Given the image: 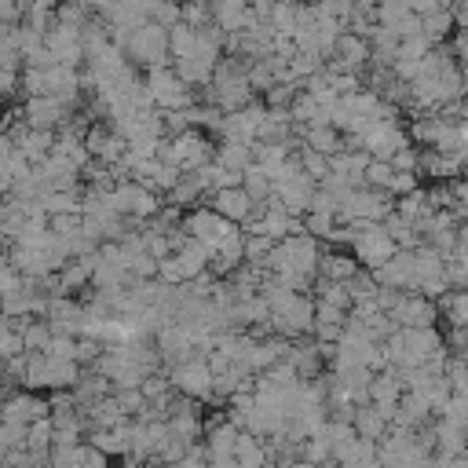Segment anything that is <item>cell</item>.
<instances>
[{"label":"cell","mask_w":468,"mask_h":468,"mask_svg":"<svg viewBox=\"0 0 468 468\" xmlns=\"http://www.w3.org/2000/svg\"><path fill=\"white\" fill-rule=\"evenodd\" d=\"M124 55L135 58V66L143 69H157V66H172V48H168V29L157 22H143L135 29H128V44Z\"/></svg>","instance_id":"6da1fadb"},{"label":"cell","mask_w":468,"mask_h":468,"mask_svg":"<svg viewBox=\"0 0 468 468\" xmlns=\"http://www.w3.org/2000/svg\"><path fill=\"white\" fill-rule=\"evenodd\" d=\"M351 230H355L351 252L362 263V271H380L399 252V245L391 241V234L384 230V223H362L358 219V223H351Z\"/></svg>","instance_id":"7a4b0ae2"},{"label":"cell","mask_w":468,"mask_h":468,"mask_svg":"<svg viewBox=\"0 0 468 468\" xmlns=\"http://www.w3.org/2000/svg\"><path fill=\"white\" fill-rule=\"evenodd\" d=\"M146 88L154 91V102H157V110H165V113H172V110H190V106H197V99H201L194 88H186V84L176 77L172 66L146 69Z\"/></svg>","instance_id":"3957f363"},{"label":"cell","mask_w":468,"mask_h":468,"mask_svg":"<svg viewBox=\"0 0 468 468\" xmlns=\"http://www.w3.org/2000/svg\"><path fill=\"white\" fill-rule=\"evenodd\" d=\"M172 377V388L183 395V399H194V402H212V369L205 358H190V362H179L168 369Z\"/></svg>","instance_id":"277c9868"},{"label":"cell","mask_w":468,"mask_h":468,"mask_svg":"<svg viewBox=\"0 0 468 468\" xmlns=\"http://www.w3.org/2000/svg\"><path fill=\"white\" fill-rule=\"evenodd\" d=\"M358 143H362V150L373 157V161H391L402 146H410L413 139L399 128V121H373L362 135H358Z\"/></svg>","instance_id":"5b68a950"},{"label":"cell","mask_w":468,"mask_h":468,"mask_svg":"<svg viewBox=\"0 0 468 468\" xmlns=\"http://www.w3.org/2000/svg\"><path fill=\"white\" fill-rule=\"evenodd\" d=\"M380 289H395V292H417L420 289V271H417V249L406 252L399 249L380 271H373Z\"/></svg>","instance_id":"8992f818"},{"label":"cell","mask_w":468,"mask_h":468,"mask_svg":"<svg viewBox=\"0 0 468 468\" xmlns=\"http://www.w3.org/2000/svg\"><path fill=\"white\" fill-rule=\"evenodd\" d=\"M183 230L194 238V241H201V245H208L212 252L223 245V238L234 230V223H227L219 212H212V208H190L186 216H183Z\"/></svg>","instance_id":"52a82bcc"},{"label":"cell","mask_w":468,"mask_h":468,"mask_svg":"<svg viewBox=\"0 0 468 468\" xmlns=\"http://www.w3.org/2000/svg\"><path fill=\"white\" fill-rule=\"evenodd\" d=\"M439 314H442V311H439L435 300H428V296H420V292H402L399 307L391 311V322H395L399 329H435Z\"/></svg>","instance_id":"ba28073f"},{"label":"cell","mask_w":468,"mask_h":468,"mask_svg":"<svg viewBox=\"0 0 468 468\" xmlns=\"http://www.w3.org/2000/svg\"><path fill=\"white\" fill-rule=\"evenodd\" d=\"M51 417V402L33 395V391H15L4 399V420H18V424H33Z\"/></svg>","instance_id":"9c48e42d"},{"label":"cell","mask_w":468,"mask_h":468,"mask_svg":"<svg viewBox=\"0 0 468 468\" xmlns=\"http://www.w3.org/2000/svg\"><path fill=\"white\" fill-rule=\"evenodd\" d=\"M252 197L245 194V186H234V190H219V194H212L208 197V208L212 212H219L227 223H234V227H245V219L252 216Z\"/></svg>","instance_id":"30bf717a"},{"label":"cell","mask_w":468,"mask_h":468,"mask_svg":"<svg viewBox=\"0 0 468 468\" xmlns=\"http://www.w3.org/2000/svg\"><path fill=\"white\" fill-rule=\"evenodd\" d=\"M358 271H362V263L355 260L351 249H329V245H325V252H322V260H318V278H322V282H340V285H347Z\"/></svg>","instance_id":"8fae6325"},{"label":"cell","mask_w":468,"mask_h":468,"mask_svg":"<svg viewBox=\"0 0 468 468\" xmlns=\"http://www.w3.org/2000/svg\"><path fill=\"white\" fill-rule=\"evenodd\" d=\"M212 22L230 37V33H245L256 26V15L249 4L241 0H223V4H212Z\"/></svg>","instance_id":"7c38bea8"},{"label":"cell","mask_w":468,"mask_h":468,"mask_svg":"<svg viewBox=\"0 0 468 468\" xmlns=\"http://www.w3.org/2000/svg\"><path fill=\"white\" fill-rule=\"evenodd\" d=\"M44 80H48V95L51 99H62V102H69V106H77V99H80V69H73V66H51V69H44Z\"/></svg>","instance_id":"4fadbf2b"},{"label":"cell","mask_w":468,"mask_h":468,"mask_svg":"<svg viewBox=\"0 0 468 468\" xmlns=\"http://www.w3.org/2000/svg\"><path fill=\"white\" fill-rule=\"evenodd\" d=\"M216 165H223L227 172L245 176V172L256 165V146L234 143V139H216Z\"/></svg>","instance_id":"5bb4252c"},{"label":"cell","mask_w":468,"mask_h":468,"mask_svg":"<svg viewBox=\"0 0 468 468\" xmlns=\"http://www.w3.org/2000/svg\"><path fill=\"white\" fill-rule=\"evenodd\" d=\"M234 461H238V468H271L267 439H260L252 431H241L238 435V446H234Z\"/></svg>","instance_id":"9a60e30c"},{"label":"cell","mask_w":468,"mask_h":468,"mask_svg":"<svg viewBox=\"0 0 468 468\" xmlns=\"http://www.w3.org/2000/svg\"><path fill=\"white\" fill-rule=\"evenodd\" d=\"M391 431V420L380 413V406H362L358 413H355V435L358 439H369V442H380L384 435Z\"/></svg>","instance_id":"2e32d148"},{"label":"cell","mask_w":468,"mask_h":468,"mask_svg":"<svg viewBox=\"0 0 468 468\" xmlns=\"http://www.w3.org/2000/svg\"><path fill=\"white\" fill-rule=\"evenodd\" d=\"M402 395H406V388H402V380H399L395 369L377 373L373 384H369V402H377V406H399Z\"/></svg>","instance_id":"e0dca14e"},{"label":"cell","mask_w":468,"mask_h":468,"mask_svg":"<svg viewBox=\"0 0 468 468\" xmlns=\"http://www.w3.org/2000/svg\"><path fill=\"white\" fill-rule=\"evenodd\" d=\"M241 186H245V194H249L256 205L274 197V179H271V176H267L260 165H252V168L245 172V183H241Z\"/></svg>","instance_id":"ac0fdd59"},{"label":"cell","mask_w":468,"mask_h":468,"mask_svg":"<svg viewBox=\"0 0 468 468\" xmlns=\"http://www.w3.org/2000/svg\"><path fill=\"white\" fill-rule=\"evenodd\" d=\"M300 165H303V172L322 186L329 176H333V165H329V157L325 154H318V150H311V146H300Z\"/></svg>","instance_id":"d6986e66"},{"label":"cell","mask_w":468,"mask_h":468,"mask_svg":"<svg viewBox=\"0 0 468 468\" xmlns=\"http://www.w3.org/2000/svg\"><path fill=\"white\" fill-rule=\"evenodd\" d=\"M26 439H29V424H18V420H4V428H0V446H4V453H11V450H22V446H26Z\"/></svg>","instance_id":"ffe728a7"},{"label":"cell","mask_w":468,"mask_h":468,"mask_svg":"<svg viewBox=\"0 0 468 468\" xmlns=\"http://www.w3.org/2000/svg\"><path fill=\"white\" fill-rule=\"evenodd\" d=\"M347 318H351V311H340V307H333V303H322V300H318V311H314V325L347 329Z\"/></svg>","instance_id":"44dd1931"},{"label":"cell","mask_w":468,"mask_h":468,"mask_svg":"<svg viewBox=\"0 0 468 468\" xmlns=\"http://www.w3.org/2000/svg\"><path fill=\"white\" fill-rule=\"evenodd\" d=\"M391 179H395V165L391 161H373L369 172H366V186H373V190H388Z\"/></svg>","instance_id":"7402d4cb"},{"label":"cell","mask_w":468,"mask_h":468,"mask_svg":"<svg viewBox=\"0 0 468 468\" xmlns=\"http://www.w3.org/2000/svg\"><path fill=\"white\" fill-rule=\"evenodd\" d=\"M391 165H395V172H410V176H420V146H402L395 157H391Z\"/></svg>","instance_id":"603a6c76"},{"label":"cell","mask_w":468,"mask_h":468,"mask_svg":"<svg viewBox=\"0 0 468 468\" xmlns=\"http://www.w3.org/2000/svg\"><path fill=\"white\" fill-rule=\"evenodd\" d=\"M413 15V4H380V26H399Z\"/></svg>","instance_id":"cb8c5ba5"},{"label":"cell","mask_w":468,"mask_h":468,"mask_svg":"<svg viewBox=\"0 0 468 468\" xmlns=\"http://www.w3.org/2000/svg\"><path fill=\"white\" fill-rule=\"evenodd\" d=\"M176 468H208V461H205V457H194V453H190V457H186V461H179Z\"/></svg>","instance_id":"d4e9b609"},{"label":"cell","mask_w":468,"mask_h":468,"mask_svg":"<svg viewBox=\"0 0 468 468\" xmlns=\"http://www.w3.org/2000/svg\"><path fill=\"white\" fill-rule=\"evenodd\" d=\"M154 468H168V464H154Z\"/></svg>","instance_id":"484cf974"}]
</instances>
